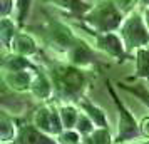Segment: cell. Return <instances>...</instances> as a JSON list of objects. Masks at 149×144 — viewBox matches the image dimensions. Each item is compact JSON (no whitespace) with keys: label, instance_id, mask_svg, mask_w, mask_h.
Masks as SVG:
<instances>
[{"label":"cell","instance_id":"obj_2","mask_svg":"<svg viewBox=\"0 0 149 144\" xmlns=\"http://www.w3.org/2000/svg\"><path fill=\"white\" fill-rule=\"evenodd\" d=\"M32 29L37 30L44 47L50 50L57 61H62L81 39V35L75 34L72 25H69L67 22L52 17V15H47L44 24L35 25Z\"/></svg>","mask_w":149,"mask_h":144},{"label":"cell","instance_id":"obj_26","mask_svg":"<svg viewBox=\"0 0 149 144\" xmlns=\"http://www.w3.org/2000/svg\"><path fill=\"white\" fill-rule=\"evenodd\" d=\"M139 132H141V139H149V114L139 119Z\"/></svg>","mask_w":149,"mask_h":144},{"label":"cell","instance_id":"obj_8","mask_svg":"<svg viewBox=\"0 0 149 144\" xmlns=\"http://www.w3.org/2000/svg\"><path fill=\"white\" fill-rule=\"evenodd\" d=\"M29 94L34 97V99H37L40 104L42 102H52V101H55L54 82H52V77H50L47 67H45L44 64H40L39 70L35 72Z\"/></svg>","mask_w":149,"mask_h":144},{"label":"cell","instance_id":"obj_14","mask_svg":"<svg viewBox=\"0 0 149 144\" xmlns=\"http://www.w3.org/2000/svg\"><path fill=\"white\" fill-rule=\"evenodd\" d=\"M19 126L20 121L17 117L10 116L3 109L0 112V143L2 144H14L19 134Z\"/></svg>","mask_w":149,"mask_h":144},{"label":"cell","instance_id":"obj_17","mask_svg":"<svg viewBox=\"0 0 149 144\" xmlns=\"http://www.w3.org/2000/svg\"><path fill=\"white\" fill-rule=\"evenodd\" d=\"M22 29L19 27V24L15 22V19L5 17V19H0V44L3 49V54L10 52L12 47V42H14L15 35L20 32Z\"/></svg>","mask_w":149,"mask_h":144},{"label":"cell","instance_id":"obj_20","mask_svg":"<svg viewBox=\"0 0 149 144\" xmlns=\"http://www.w3.org/2000/svg\"><path fill=\"white\" fill-rule=\"evenodd\" d=\"M34 0H15V22L19 24V27L24 30L27 25V19L32 10Z\"/></svg>","mask_w":149,"mask_h":144},{"label":"cell","instance_id":"obj_31","mask_svg":"<svg viewBox=\"0 0 149 144\" xmlns=\"http://www.w3.org/2000/svg\"><path fill=\"white\" fill-rule=\"evenodd\" d=\"M122 144H136V143H122Z\"/></svg>","mask_w":149,"mask_h":144},{"label":"cell","instance_id":"obj_13","mask_svg":"<svg viewBox=\"0 0 149 144\" xmlns=\"http://www.w3.org/2000/svg\"><path fill=\"white\" fill-rule=\"evenodd\" d=\"M132 62H134V74L126 77V81L129 82L146 81L149 84V47L137 49L132 54Z\"/></svg>","mask_w":149,"mask_h":144},{"label":"cell","instance_id":"obj_11","mask_svg":"<svg viewBox=\"0 0 149 144\" xmlns=\"http://www.w3.org/2000/svg\"><path fill=\"white\" fill-rule=\"evenodd\" d=\"M14 144H59L54 136H49L35 127L32 122H22L19 126V134Z\"/></svg>","mask_w":149,"mask_h":144},{"label":"cell","instance_id":"obj_3","mask_svg":"<svg viewBox=\"0 0 149 144\" xmlns=\"http://www.w3.org/2000/svg\"><path fill=\"white\" fill-rule=\"evenodd\" d=\"M126 15L114 3V0H97L87 14L75 20V25L86 34H107L121 29Z\"/></svg>","mask_w":149,"mask_h":144},{"label":"cell","instance_id":"obj_1","mask_svg":"<svg viewBox=\"0 0 149 144\" xmlns=\"http://www.w3.org/2000/svg\"><path fill=\"white\" fill-rule=\"evenodd\" d=\"M49 74L52 77L55 89V102H70L79 104L87 96L89 87L95 79L94 72L84 70L57 59H47L44 62Z\"/></svg>","mask_w":149,"mask_h":144},{"label":"cell","instance_id":"obj_10","mask_svg":"<svg viewBox=\"0 0 149 144\" xmlns=\"http://www.w3.org/2000/svg\"><path fill=\"white\" fill-rule=\"evenodd\" d=\"M37 70L39 69H35V70H2V81L12 92H17V94L27 92L29 94Z\"/></svg>","mask_w":149,"mask_h":144},{"label":"cell","instance_id":"obj_27","mask_svg":"<svg viewBox=\"0 0 149 144\" xmlns=\"http://www.w3.org/2000/svg\"><path fill=\"white\" fill-rule=\"evenodd\" d=\"M141 12H142V17H144V22H146V25L149 29V7H142Z\"/></svg>","mask_w":149,"mask_h":144},{"label":"cell","instance_id":"obj_7","mask_svg":"<svg viewBox=\"0 0 149 144\" xmlns=\"http://www.w3.org/2000/svg\"><path fill=\"white\" fill-rule=\"evenodd\" d=\"M91 37V44L99 54L106 55L109 59L116 61L117 64H124L127 59H132L126 50L119 32H107V34H87Z\"/></svg>","mask_w":149,"mask_h":144},{"label":"cell","instance_id":"obj_28","mask_svg":"<svg viewBox=\"0 0 149 144\" xmlns=\"http://www.w3.org/2000/svg\"><path fill=\"white\" fill-rule=\"evenodd\" d=\"M142 7H149V0H141V8Z\"/></svg>","mask_w":149,"mask_h":144},{"label":"cell","instance_id":"obj_4","mask_svg":"<svg viewBox=\"0 0 149 144\" xmlns=\"http://www.w3.org/2000/svg\"><path fill=\"white\" fill-rule=\"evenodd\" d=\"M106 87L112 104L116 107V114H117V124H116V132H114V144H122V143H137L141 141V132H139V121L136 119L132 111L129 109V106L121 99L117 94L116 87L112 82L106 79Z\"/></svg>","mask_w":149,"mask_h":144},{"label":"cell","instance_id":"obj_12","mask_svg":"<svg viewBox=\"0 0 149 144\" xmlns=\"http://www.w3.org/2000/svg\"><path fill=\"white\" fill-rule=\"evenodd\" d=\"M50 7L61 10L64 15H67L72 20H79L84 14H87L92 3H89L86 0H44Z\"/></svg>","mask_w":149,"mask_h":144},{"label":"cell","instance_id":"obj_9","mask_svg":"<svg viewBox=\"0 0 149 144\" xmlns=\"http://www.w3.org/2000/svg\"><path fill=\"white\" fill-rule=\"evenodd\" d=\"M10 52L22 55V57H29V59H37L42 55V47L34 34H30L27 30H20L12 42Z\"/></svg>","mask_w":149,"mask_h":144},{"label":"cell","instance_id":"obj_25","mask_svg":"<svg viewBox=\"0 0 149 144\" xmlns=\"http://www.w3.org/2000/svg\"><path fill=\"white\" fill-rule=\"evenodd\" d=\"M15 12V0H0V19H15L14 17Z\"/></svg>","mask_w":149,"mask_h":144},{"label":"cell","instance_id":"obj_18","mask_svg":"<svg viewBox=\"0 0 149 144\" xmlns=\"http://www.w3.org/2000/svg\"><path fill=\"white\" fill-rule=\"evenodd\" d=\"M117 89L124 90L131 96H134L139 102L149 111V87H146L144 84L139 81V82H124V81H117L116 82Z\"/></svg>","mask_w":149,"mask_h":144},{"label":"cell","instance_id":"obj_23","mask_svg":"<svg viewBox=\"0 0 149 144\" xmlns=\"http://www.w3.org/2000/svg\"><path fill=\"white\" fill-rule=\"evenodd\" d=\"M55 139L59 141V144H79L84 137L75 129H64Z\"/></svg>","mask_w":149,"mask_h":144},{"label":"cell","instance_id":"obj_24","mask_svg":"<svg viewBox=\"0 0 149 144\" xmlns=\"http://www.w3.org/2000/svg\"><path fill=\"white\" fill-rule=\"evenodd\" d=\"M114 3L124 15H129L141 8V0H114Z\"/></svg>","mask_w":149,"mask_h":144},{"label":"cell","instance_id":"obj_30","mask_svg":"<svg viewBox=\"0 0 149 144\" xmlns=\"http://www.w3.org/2000/svg\"><path fill=\"white\" fill-rule=\"evenodd\" d=\"M79 144H86V141H84V139H82V141H81V143H79Z\"/></svg>","mask_w":149,"mask_h":144},{"label":"cell","instance_id":"obj_21","mask_svg":"<svg viewBox=\"0 0 149 144\" xmlns=\"http://www.w3.org/2000/svg\"><path fill=\"white\" fill-rule=\"evenodd\" d=\"M86 144H114V134L109 127H95L91 136L84 137Z\"/></svg>","mask_w":149,"mask_h":144},{"label":"cell","instance_id":"obj_19","mask_svg":"<svg viewBox=\"0 0 149 144\" xmlns=\"http://www.w3.org/2000/svg\"><path fill=\"white\" fill-rule=\"evenodd\" d=\"M57 104H59V114H61L64 129H75V124H77L79 116H81L79 106L70 102H57Z\"/></svg>","mask_w":149,"mask_h":144},{"label":"cell","instance_id":"obj_22","mask_svg":"<svg viewBox=\"0 0 149 144\" xmlns=\"http://www.w3.org/2000/svg\"><path fill=\"white\" fill-rule=\"evenodd\" d=\"M75 131H77L82 137H87L95 131V124L92 122V119H91L87 114H84V112L81 111L79 121H77V124H75Z\"/></svg>","mask_w":149,"mask_h":144},{"label":"cell","instance_id":"obj_6","mask_svg":"<svg viewBox=\"0 0 149 144\" xmlns=\"http://www.w3.org/2000/svg\"><path fill=\"white\" fill-rule=\"evenodd\" d=\"M30 122L39 131L54 137H57L64 131L61 114H59V104L55 101L42 102L39 107H35L32 112V117H30Z\"/></svg>","mask_w":149,"mask_h":144},{"label":"cell","instance_id":"obj_29","mask_svg":"<svg viewBox=\"0 0 149 144\" xmlns=\"http://www.w3.org/2000/svg\"><path fill=\"white\" fill-rule=\"evenodd\" d=\"M136 144H149V139H141V141H137Z\"/></svg>","mask_w":149,"mask_h":144},{"label":"cell","instance_id":"obj_16","mask_svg":"<svg viewBox=\"0 0 149 144\" xmlns=\"http://www.w3.org/2000/svg\"><path fill=\"white\" fill-rule=\"evenodd\" d=\"M40 62H34L29 57L7 52L2 57V70H35L39 69Z\"/></svg>","mask_w":149,"mask_h":144},{"label":"cell","instance_id":"obj_5","mask_svg":"<svg viewBox=\"0 0 149 144\" xmlns=\"http://www.w3.org/2000/svg\"><path fill=\"white\" fill-rule=\"evenodd\" d=\"M117 32L121 35L122 42L126 45V50H127V54L131 57L137 49L149 47V29L146 25V22H144L141 8L126 15L121 29Z\"/></svg>","mask_w":149,"mask_h":144},{"label":"cell","instance_id":"obj_15","mask_svg":"<svg viewBox=\"0 0 149 144\" xmlns=\"http://www.w3.org/2000/svg\"><path fill=\"white\" fill-rule=\"evenodd\" d=\"M77 106H79V109L84 114H87L92 119V122L95 124V127H109V117L106 114V111L102 109L101 106H97L94 101H91L87 96L84 97L82 101H79Z\"/></svg>","mask_w":149,"mask_h":144}]
</instances>
